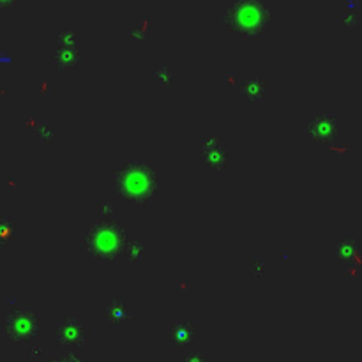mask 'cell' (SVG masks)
I'll return each mask as SVG.
<instances>
[{
  "label": "cell",
  "instance_id": "cell-1",
  "mask_svg": "<svg viewBox=\"0 0 362 362\" xmlns=\"http://www.w3.org/2000/svg\"><path fill=\"white\" fill-rule=\"evenodd\" d=\"M269 16H271L269 9L260 2H240V4H233L228 11V18L232 20V23H230L232 29L239 30L246 36H253L254 32L264 30Z\"/></svg>",
  "mask_w": 362,
  "mask_h": 362
},
{
  "label": "cell",
  "instance_id": "cell-2",
  "mask_svg": "<svg viewBox=\"0 0 362 362\" xmlns=\"http://www.w3.org/2000/svg\"><path fill=\"white\" fill-rule=\"evenodd\" d=\"M153 175L154 170L150 167H147L145 170L141 167H133L131 170L126 168V170H122L119 174L117 188L129 200L147 198L153 193L154 186H156V181L153 179Z\"/></svg>",
  "mask_w": 362,
  "mask_h": 362
},
{
  "label": "cell",
  "instance_id": "cell-3",
  "mask_svg": "<svg viewBox=\"0 0 362 362\" xmlns=\"http://www.w3.org/2000/svg\"><path fill=\"white\" fill-rule=\"evenodd\" d=\"M337 119L334 113H322L309 122L308 131L315 140L330 141L337 134Z\"/></svg>",
  "mask_w": 362,
  "mask_h": 362
},
{
  "label": "cell",
  "instance_id": "cell-4",
  "mask_svg": "<svg viewBox=\"0 0 362 362\" xmlns=\"http://www.w3.org/2000/svg\"><path fill=\"white\" fill-rule=\"evenodd\" d=\"M357 253H358V246L355 237H347V239L341 240L340 246H337V258H340L341 261L354 260Z\"/></svg>",
  "mask_w": 362,
  "mask_h": 362
},
{
  "label": "cell",
  "instance_id": "cell-5",
  "mask_svg": "<svg viewBox=\"0 0 362 362\" xmlns=\"http://www.w3.org/2000/svg\"><path fill=\"white\" fill-rule=\"evenodd\" d=\"M98 243H94L103 253H113V246L119 243V235H117V230H110V232H99L96 235Z\"/></svg>",
  "mask_w": 362,
  "mask_h": 362
},
{
  "label": "cell",
  "instance_id": "cell-6",
  "mask_svg": "<svg viewBox=\"0 0 362 362\" xmlns=\"http://www.w3.org/2000/svg\"><path fill=\"white\" fill-rule=\"evenodd\" d=\"M341 22H343V25L347 27L348 30H354L355 27L361 23V15H358V13H354V11H348L341 16Z\"/></svg>",
  "mask_w": 362,
  "mask_h": 362
}]
</instances>
